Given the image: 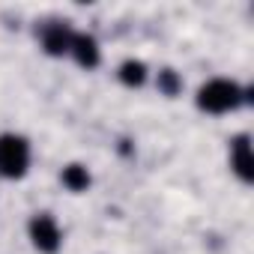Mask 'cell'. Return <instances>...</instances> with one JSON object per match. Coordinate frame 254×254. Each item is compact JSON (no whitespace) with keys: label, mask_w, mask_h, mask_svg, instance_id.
I'll return each mask as SVG.
<instances>
[{"label":"cell","mask_w":254,"mask_h":254,"mask_svg":"<svg viewBox=\"0 0 254 254\" xmlns=\"http://www.w3.org/2000/svg\"><path fill=\"white\" fill-rule=\"evenodd\" d=\"M30 239H33V245L39 251L54 254L60 248V227H57V221L51 215H36L30 221Z\"/></svg>","instance_id":"cell-3"},{"label":"cell","mask_w":254,"mask_h":254,"mask_svg":"<svg viewBox=\"0 0 254 254\" xmlns=\"http://www.w3.org/2000/svg\"><path fill=\"white\" fill-rule=\"evenodd\" d=\"M144 78H147V66H144L141 60H126V63L120 66V81H123V84H129V87H141V84H144Z\"/></svg>","instance_id":"cell-7"},{"label":"cell","mask_w":254,"mask_h":254,"mask_svg":"<svg viewBox=\"0 0 254 254\" xmlns=\"http://www.w3.org/2000/svg\"><path fill=\"white\" fill-rule=\"evenodd\" d=\"M251 90H239L233 81H224V78H215V81H206L200 90H197V105L209 114H224L230 108H236L239 102H248Z\"/></svg>","instance_id":"cell-1"},{"label":"cell","mask_w":254,"mask_h":254,"mask_svg":"<svg viewBox=\"0 0 254 254\" xmlns=\"http://www.w3.org/2000/svg\"><path fill=\"white\" fill-rule=\"evenodd\" d=\"M233 171H236L245 183L254 180V162H251V147H248V138H245V135H239V138L233 141Z\"/></svg>","instance_id":"cell-5"},{"label":"cell","mask_w":254,"mask_h":254,"mask_svg":"<svg viewBox=\"0 0 254 254\" xmlns=\"http://www.w3.org/2000/svg\"><path fill=\"white\" fill-rule=\"evenodd\" d=\"M69 51L75 54V60H78L81 66H87V69L99 66V45H96L93 36H87V33L72 36V48H69Z\"/></svg>","instance_id":"cell-4"},{"label":"cell","mask_w":254,"mask_h":254,"mask_svg":"<svg viewBox=\"0 0 254 254\" xmlns=\"http://www.w3.org/2000/svg\"><path fill=\"white\" fill-rule=\"evenodd\" d=\"M42 42H45V51L48 54H66L72 48V33L63 24H51L45 30V36H42Z\"/></svg>","instance_id":"cell-6"},{"label":"cell","mask_w":254,"mask_h":254,"mask_svg":"<svg viewBox=\"0 0 254 254\" xmlns=\"http://www.w3.org/2000/svg\"><path fill=\"white\" fill-rule=\"evenodd\" d=\"M180 78H177V72L174 69H165V72H159V90L165 93V96H177L180 93Z\"/></svg>","instance_id":"cell-9"},{"label":"cell","mask_w":254,"mask_h":254,"mask_svg":"<svg viewBox=\"0 0 254 254\" xmlns=\"http://www.w3.org/2000/svg\"><path fill=\"white\" fill-rule=\"evenodd\" d=\"M27 162H30V147H27L24 138H18V135H0V174L9 177V180L24 177Z\"/></svg>","instance_id":"cell-2"},{"label":"cell","mask_w":254,"mask_h":254,"mask_svg":"<svg viewBox=\"0 0 254 254\" xmlns=\"http://www.w3.org/2000/svg\"><path fill=\"white\" fill-rule=\"evenodd\" d=\"M63 186L72 189V191H84V189L90 186V174H87V168H81V165H69V168L63 171Z\"/></svg>","instance_id":"cell-8"}]
</instances>
